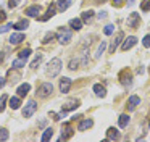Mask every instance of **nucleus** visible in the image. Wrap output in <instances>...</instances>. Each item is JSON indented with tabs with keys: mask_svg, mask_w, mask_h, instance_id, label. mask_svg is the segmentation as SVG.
<instances>
[{
	"mask_svg": "<svg viewBox=\"0 0 150 142\" xmlns=\"http://www.w3.org/2000/svg\"><path fill=\"white\" fill-rule=\"evenodd\" d=\"M29 90H31V84L24 82V84H21V86L16 89V94H18V97H24V95H28Z\"/></svg>",
	"mask_w": 150,
	"mask_h": 142,
	"instance_id": "18",
	"label": "nucleus"
},
{
	"mask_svg": "<svg viewBox=\"0 0 150 142\" xmlns=\"http://www.w3.org/2000/svg\"><path fill=\"white\" fill-rule=\"evenodd\" d=\"M55 36L57 34H53V32H47V34L44 36V40L42 42H44V44H49L50 40H53V39H55Z\"/></svg>",
	"mask_w": 150,
	"mask_h": 142,
	"instance_id": "35",
	"label": "nucleus"
},
{
	"mask_svg": "<svg viewBox=\"0 0 150 142\" xmlns=\"http://www.w3.org/2000/svg\"><path fill=\"white\" fill-rule=\"evenodd\" d=\"M55 5H57V10H58V11H66V10L71 6V0H58Z\"/></svg>",
	"mask_w": 150,
	"mask_h": 142,
	"instance_id": "17",
	"label": "nucleus"
},
{
	"mask_svg": "<svg viewBox=\"0 0 150 142\" xmlns=\"http://www.w3.org/2000/svg\"><path fill=\"white\" fill-rule=\"evenodd\" d=\"M124 39V32L123 31H120L116 34V37H115V40H111V44H110V53H115V50H116V47L120 45V42Z\"/></svg>",
	"mask_w": 150,
	"mask_h": 142,
	"instance_id": "9",
	"label": "nucleus"
},
{
	"mask_svg": "<svg viewBox=\"0 0 150 142\" xmlns=\"http://www.w3.org/2000/svg\"><path fill=\"white\" fill-rule=\"evenodd\" d=\"M140 8H142V11H150V0H145V2L140 3Z\"/></svg>",
	"mask_w": 150,
	"mask_h": 142,
	"instance_id": "38",
	"label": "nucleus"
},
{
	"mask_svg": "<svg viewBox=\"0 0 150 142\" xmlns=\"http://www.w3.org/2000/svg\"><path fill=\"white\" fill-rule=\"evenodd\" d=\"M28 26H29V21H28V19H20L18 23L13 24V29H16V31H24Z\"/></svg>",
	"mask_w": 150,
	"mask_h": 142,
	"instance_id": "24",
	"label": "nucleus"
},
{
	"mask_svg": "<svg viewBox=\"0 0 150 142\" xmlns=\"http://www.w3.org/2000/svg\"><path fill=\"white\" fill-rule=\"evenodd\" d=\"M97 18H98V19H105V18H107V11H100V13L97 15Z\"/></svg>",
	"mask_w": 150,
	"mask_h": 142,
	"instance_id": "41",
	"label": "nucleus"
},
{
	"mask_svg": "<svg viewBox=\"0 0 150 142\" xmlns=\"http://www.w3.org/2000/svg\"><path fill=\"white\" fill-rule=\"evenodd\" d=\"M107 0H95V3H105Z\"/></svg>",
	"mask_w": 150,
	"mask_h": 142,
	"instance_id": "48",
	"label": "nucleus"
},
{
	"mask_svg": "<svg viewBox=\"0 0 150 142\" xmlns=\"http://www.w3.org/2000/svg\"><path fill=\"white\" fill-rule=\"evenodd\" d=\"M113 31H115V26H113V24H107V26L103 28L105 36H111V34H113Z\"/></svg>",
	"mask_w": 150,
	"mask_h": 142,
	"instance_id": "36",
	"label": "nucleus"
},
{
	"mask_svg": "<svg viewBox=\"0 0 150 142\" xmlns=\"http://www.w3.org/2000/svg\"><path fill=\"white\" fill-rule=\"evenodd\" d=\"M8 137H10V132H8V129L0 128V141H8Z\"/></svg>",
	"mask_w": 150,
	"mask_h": 142,
	"instance_id": "33",
	"label": "nucleus"
},
{
	"mask_svg": "<svg viewBox=\"0 0 150 142\" xmlns=\"http://www.w3.org/2000/svg\"><path fill=\"white\" fill-rule=\"evenodd\" d=\"M105 48H107V42H105V40H102L100 44H98L97 50H95V55H94V58H95V60H98V58L102 57V53L105 52Z\"/></svg>",
	"mask_w": 150,
	"mask_h": 142,
	"instance_id": "25",
	"label": "nucleus"
},
{
	"mask_svg": "<svg viewBox=\"0 0 150 142\" xmlns=\"http://www.w3.org/2000/svg\"><path fill=\"white\" fill-rule=\"evenodd\" d=\"M52 136H53V129H52V128H47L45 131H44L40 141H42V142H47V141H50V139H52Z\"/></svg>",
	"mask_w": 150,
	"mask_h": 142,
	"instance_id": "28",
	"label": "nucleus"
},
{
	"mask_svg": "<svg viewBox=\"0 0 150 142\" xmlns=\"http://www.w3.org/2000/svg\"><path fill=\"white\" fill-rule=\"evenodd\" d=\"M68 24L73 31H81L82 29V19L81 18H73V19H69Z\"/></svg>",
	"mask_w": 150,
	"mask_h": 142,
	"instance_id": "13",
	"label": "nucleus"
},
{
	"mask_svg": "<svg viewBox=\"0 0 150 142\" xmlns=\"http://www.w3.org/2000/svg\"><path fill=\"white\" fill-rule=\"evenodd\" d=\"M73 134H74V129H73L71 126L68 124V123H66V124L63 126V129H62V136H60L58 141H68V139L71 137Z\"/></svg>",
	"mask_w": 150,
	"mask_h": 142,
	"instance_id": "6",
	"label": "nucleus"
},
{
	"mask_svg": "<svg viewBox=\"0 0 150 142\" xmlns=\"http://www.w3.org/2000/svg\"><path fill=\"white\" fill-rule=\"evenodd\" d=\"M144 71H145V70H144V66H139V68H137V74H142Z\"/></svg>",
	"mask_w": 150,
	"mask_h": 142,
	"instance_id": "45",
	"label": "nucleus"
},
{
	"mask_svg": "<svg viewBox=\"0 0 150 142\" xmlns=\"http://www.w3.org/2000/svg\"><path fill=\"white\" fill-rule=\"evenodd\" d=\"M120 81L124 87H131L132 86V74H131L129 71H123V73L120 74Z\"/></svg>",
	"mask_w": 150,
	"mask_h": 142,
	"instance_id": "5",
	"label": "nucleus"
},
{
	"mask_svg": "<svg viewBox=\"0 0 150 142\" xmlns=\"http://www.w3.org/2000/svg\"><path fill=\"white\" fill-rule=\"evenodd\" d=\"M127 5H129V6H131V5H134V0H127Z\"/></svg>",
	"mask_w": 150,
	"mask_h": 142,
	"instance_id": "47",
	"label": "nucleus"
},
{
	"mask_svg": "<svg viewBox=\"0 0 150 142\" xmlns=\"http://www.w3.org/2000/svg\"><path fill=\"white\" fill-rule=\"evenodd\" d=\"M107 139L108 141H118L120 139V131L116 128H108L107 129Z\"/></svg>",
	"mask_w": 150,
	"mask_h": 142,
	"instance_id": "14",
	"label": "nucleus"
},
{
	"mask_svg": "<svg viewBox=\"0 0 150 142\" xmlns=\"http://www.w3.org/2000/svg\"><path fill=\"white\" fill-rule=\"evenodd\" d=\"M92 90L95 92V95H97V97H105V95H107V89H105L102 84H95V86L92 87Z\"/></svg>",
	"mask_w": 150,
	"mask_h": 142,
	"instance_id": "23",
	"label": "nucleus"
},
{
	"mask_svg": "<svg viewBox=\"0 0 150 142\" xmlns=\"http://www.w3.org/2000/svg\"><path fill=\"white\" fill-rule=\"evenodd\" d=\"M36 110H37V102L36 100H29L23 108V118H31Z\"/></svg>",
	"mask_w": 150,
	"mask_h": 142,
	"instance_id": "4",
	"label": "nucleus"
},
{
	"mask_svg": "<svg viewBox=\"0 0 150 142\" xmlns=\"http://www.w3.org/2000/svg\"><path fill=\"white\" fill-rule=\"evenodd\" d=\"M57 39H58V42L62 45H68L73 39V34L68 28H60L58 31H57Z\"/></svg>",
	"mask_w": 150,
	"mask_h": 142,
	"instance_id": "2",
	"label": "nucleus"
},
{
	"mask_svg": "<svg viewBox=\"0 0 150 142\" xmlns=\"http://www.w3.org/2000/svg\"><path fill=\"white\" fill-rule=\"evenodd\" d=\"M62 66H63V63H62V60H60L58 57L52 58V60L49 61V65H47V70H45L47 76L49 77H57L60 74V71H62Z\"/></svg>",
	"mask_w": 150,
	"mask_h": 142,
	"instance_id": "1",
	"label": "nucleus"
},
{
	"mask_svg": "<svg viewBox=\"0 0 150 142\" xmlns=\"http://www.w3.org/2000/svg\"><path fill=\"white\" fill-rule=\"evenodd\" d=\"M92 126H94V121H92L91 118H87V119H82V121L78 124V131H86V129L92 128Z\"/></svg>",
	"mask_w": 150,
	"mask_h": 142,
	"instance_id": "19",
	"label": "nucleus"
},
{
	"mask_svg": "<svg viewBox=\"0 0 150 142\" xmlns=\"http://www.w3.org/2000/svg\"><path fill=\"white\" fill-rule=\"evenodd\" d=\"M31 53H33V52H31V48H24V50H21L20 53H18V57H20V58H24V60H28Z\"/></svg>",
	"mask_w": 150,
	"mask_h": 142,
	"instance_id": "34",
	"label": "nucleus"
},
{
	"mask_svg": "<svg viewBox=\"0 0 150 142\" xmlns=\"http://www.w3.org/2000/svg\"><path fill=\"white\" fill-rule=\"evenodd\" d=\"M18 79H21V74L18 71H15V68L8 71V82L15 84V82H18Z\"/></svg>",
	"mask_w": 150,
	"mask_h": 142,
	"instance_id": "21",
	"label": "nucleus"
},
{
	"mask_svg": "<svg viewBox=\"0 0 150 142\" xmlns=\"http://www.w3.org/2000/svg\"><path fill=\"white\" fill-rule=\"evenodd\" d=\"M5 16H7V15H5V11H2V10H0V21H4Z\"/></svg>",
	"mask_w": 150,
	"mask_h": 142,
	"instance_id": "43",
	"label": "nucleus"
},
{
	"mask_svg": "<svg viewBox=\"0 0 150 142\" xmlns=\"http://www.w3.org/2000/svg\"><path fill=\"white\" fill-rule=\"evenodd\" d=\"M2 61H4V52L0 50V65H2Z\"/></svg>",
	"mask_w": 150,
	"mask_h": 142,
	"instance_id": "46",
	"label": "nucleus"
},
{
	"mask_svg": "<svg viewBox=\"0 0 150 142\" xmlns=\"http://www.w3.org/2000/svg\"><path fill=\"white\" fill-rule=\"evenodd\" d=\"M20 105H21L20 97H11V99H10V107L13 110H18V108H20Z\"/></svg>",
	"mask_w": 150,
	"mask_h": 142,
	"instance_id": "30",
	"label": "nucleus"
},
{
	"mask_svg": "<svg viewBox=\"0 0 150 142\" xmlns=\"http://www.w3.org/2000/svg\"><path fill=\"white\" fill-rule=\"evenodd\" d=\"M5 84H7V79H5V77H2V76H0V89H2V87H4Z\"/></svg>",
	"mask_w": 150,
	"mask_h": 142,
	"instance_id": "42",
	"label": "nucleus"
},
{
	"mask_svg": "<svg viewBox=\"0 0 150 142\" xmlns=\"http://www.w3.org/2000/svg\"><path fill=\"white\" fill-rule=\"evenodd\" d=\"M52 92H53V84L52 82H42L36 94L39 99H47L49 95H52Z\"/></svg>",
	"mask_w": 150,
	"mask_h": 142,
	"instance_id": "3",
	"label": "nucleus"
},
{
	"mask_svg": "<svg viewBox=\"0 0 150 142\" xmlns=\"http://www.w3.org/2000/svg\"><path fill=\"white\" fill-rule=\"evenodd\" d=\"M7 102H8V95H7V94H4V95L0 97V113L5 110V107H7Z\"/></svg>",
	"mask_w": 150,
	"mask_h": 142,
	"instance_id": "32",
	"label": "nucleus"
},
{
	"mask_svg": "<svg viewBox=\"0 0 150 142\" xmlns=\"http://www.w3.org/2000/svg\"><path fill=\"white\" fill-rule=\"evenodd\" d=\"M136 44H137V39L134 37V36H129V37H126V39L123 40V45H121V48L126 52V50H129V48H132Z\"/></svg>",
	"mask_w": 150,
	"mask_h": 142,
	"instance_id": "8",
	"label": "nucleus"
},
{
	"mask_svg": "<svg viewBox=\"0 0 150 142\" xmlns=\"http://www.w3.org/2000/svg\"><path fill=\"white\" fill-rule=\"evenodd\" d=\"M71 82L73 81L69 79V77H62V79H60V90H62L63 94H68L69 87H71Z\"/></svg>",
	"mask_w": 150,
	"mask_h": 142,
	"instance_id": "10",
	"label": "nucleus"
},
{
	"mask_svg": "<svg viewBox=\"0 0 150 142\" xmlns=\"http://www.w3.org/2000/svg\"><path fill=\"white\" fill-rule=\"evenodd\" d=\"M55 13H57V5H55V3H52V5L49 6V10H47V13L40 18V21H47V19H50L52 16H55Z\"/></svg>",
	"mask_w": 150,
	"mask_h": 142,
	"instance_id": "16",
	"label": "nucleus"
},
{
	"mask_svg": "<svg viewBox=\"0 0 150 142\" xmlns=\"http://www.w3.org/2000/svg\"><path fill=\"white\" fill-rule=\"evenodd\" d=\"M140 103V99L137 95H131L129 99H127V108L131 110V111H132V110H136V107L139 105Z\"/></svg>",
	"mask_w": 150,
	"mask_h": 142,
	"instance_id": "15",
	"label": "nucleus"
},
{
	"mask_svg": "<svg viewBox=\"0 0 150 142\" xmlns=\"http://www.w3.org/2000/svg\"><path fill=\"white\" fill-rule=\"evenodd\" d=\"M40 13V6L39 5H33L29 6V8H26V11H24V15L31 16V18H34V16H37Z\"/></svg>",
	"mask_w": 150,
	"mask_h": 142,
	"instance_id": "20",
	"label": "nucleus"
},
{
	"mask_svg": "<svg viewBox=\"0 0 150 142\" xmlns=\"http://www.w3.org/2000/svg\"><path fill=\"white\" fill-rule=\"evenodd\" d=\"M23 40H24L23 32H15V34H11V37L8 39V42H10L11 45H18V44H21Z\"/></svg>",
	"mask_w": 150,
	"mask_h": 142,
	"instance_id": "12",
	"label": "nucleus"
},
{
	"mask_svg": "<svg viewBox=\"0 0 150 142\" xmlns=\"http://www.w3.org/2000/svg\"><path fill=\"white\" fill-rule=\"evenodd\" d=\"M121 3H123V0H113V5H116V6H120Z\"/></svg>",
	"mask_w": 150,
	"mask_h": 142,
	"instance_id": "44",
	"label": "nucleus"
},
{
	"mask_svg": "<svg viewBox=\"0 0 150 142\" xmlns=\"http://www.w3.org/2000/svg\"><path fill=\"white\" fill-rule=\"evenodd\" d=\"M94 15L95 13L92 11V10H87V11H84L81 15V19H82V23H86V24H89V23H92V19H94Z\"/></svg>",
	"mask_w": 150,
	"mask_h": 142,
	"instance_id": "22",
	"label": "nucleus"
},
{
	"mask_svg": "<svg viewBox=\"0 0 150 142\" xmlns=\"http://www.w3.org/2000/svg\"><path fill=\"white\" fill-rule=\"evenodd\" d=\"M24 65H26V60H24V58H20V57H18L16 60H13V63H11V66H13L15 70H20V68H23Z\"/></svg>",
	"mask_w": 150,
	"mask_h": 142,
	"instance_id": "29",
	"label": "nucleus"
},
{
	"mask_svg": "<svg viewBox=\"0 0 150 142\" xmlns=\"http://www.w3.org/2000/svg\"><path fill=\"white\" fill-rule=\"evenodd\" d=\"M20 2L21 0H8V6H10V8H16V6L20 5Z\"/></svg>",
	"mask_w": 150,
	"mask_h": 142,
	"instance_id": "40",
	"label": "nucleus"
},
{
	"mask_svg": "<svg viewBox=\"0 0 150 142\" xmlns=\"http://www.w3.org/2000/svg\"><path fill=\"white\" fill-rule=\"evenodd\" d=\"M142 44H144V47H147V48L150 47V34L144 36V39H142Z\"/></svg>",
	"mask_w": 150,
	"mask_h": 142,
	"instance_id": "39",
	"label": "nucleus"
},
{
	"mask_svg": "<svg viewBox=\"0 0 150 142\" xmlns=\"http://www.w3.org/2000/svg\"><path fill=\"white\" fill-rule=\"evenodd\" d=\"M118 124H120V128H126L127 124H129V115H121L120 118H118Z\"/></svg>",
	"mask_w": 150,
	"mask_h": 142,
	"instance_id": "26",
	"label": "nucleus"
},
{
	"mask_svg": "<svg viewBox=\"0 0 150 142\" xmlns=\"http://www.w3.org/2000/svg\"><path fill=\"white\" fill-rule=\"evenodd\" d=\"M42 58H44V55H42V53H39V55H37V57L33 60V63H31V68H33V70L39 68V65H40V61H42Z\"/></svg>",
	"mask_w": 150,
	"mask_h": 142,
	"instance_id": "31",
	"label": "nucleus"
},
{
	"mask_svg": "<svg viewBox=\"0 0 150 142\" xmlns=\"http://www.w3.org/2000/svg\"><path fill=\"white\" fill-rule=\"evenodd\" d=\"M140 24V15L139 13H131L127 16V26L129 28H137Z\"/></svg>",
	"mask_w": 150,
	"mask_h": 142,
	"instance_id": "7",
	"label": "nucleus"
},
{
	"mask_svg": "<svg viewBox=\"0 0 150 142\" xmlns=\"http://www.w3.org/2000/svg\"><path fill=\"white\" fill-rule=\"evenodd\" d=\"M79 107V100H76V99H73V100H68V102L65 103V105L62 107V110L63 111H71V110H76Z\"/></svg>",
	"mask_w": 150,
	"mask_h": 142,
	"instance_id": "11",
	"label": "nucleus"
},
{
	"mask_svg": "<svg viewBox=\"0 0 150 142\" xmlns=\"http://www.w3.org/2000/svg\"><path fill=\"white\" fill-rule=\"evenodd\" d=\"M11 28H13V24H11V23H7V24H4V26H0V34H4V32L10 31Z\"/></svg>",
	"mask_w": 150,
	"mask_h": 142,
	"instance_id": "37",
	"label": "nucleus"
},
{
	"mask_svg": "<svg viewBox=\"0 0 150 142\" xmlns=\"http://www.w3.org/2000/svg\"><path fill=\"white\" fill-rule=\"evenodd\" d=\"M79 65H81V60H79V58H71L69 63H68V70L74 71V70H78V68H79Z\"/></svg>",
	"mask_w": 150,
	"mask_h": 142,
	"instance_id": "27",
	"label": "nucleus"
}]
</instances>
